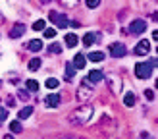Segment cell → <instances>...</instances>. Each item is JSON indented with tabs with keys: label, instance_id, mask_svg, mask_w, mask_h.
Masks as SVG:
<instances>
[{
	"label": "cell",
	"instance_id": "cell-1",
	"mask_svg": "<svg viewBox=\"0 0 158 139\" xmlns=\"http://www.w3.org/2000/svg\"><path fill=\"white\" fill-rule=\"evenodd\" d=\"M93 114H94L93 104H81L69 114V124H72V126H83V124H87L93 118Z\"/></svg>",
	"mask_w": 158,
	"mask_h": 139
},
{
	"label": "cell",
	"instance_id": "cell-2",
	"mask_svg": "<svg viewBox=\"0 0 158 139\" xmlns=\"http://www.w3.org/2000/svg\"><path fill=\"white\" fill-rule=\"evenodd\" d=\"M93 93H94L93 83L83 79L81 83H79V87H77V100H79V103H89L91 97H93Z\"/></svg>",
	"mask_w": 158,
	"mask_h": 139
},
{
	"label": "cell",
	"instance_id": "cell-3",
	"mask_svg": "<svg viewBox=\"0 0 158 139\" xmlns=\"http://www.w3.org/2000/svg\"><path fill=\"white\" fill-rule=\"evenodd\" d=\"M135 75L139 79H148L152 75V66L148 62H143V64H137L135 66Z\"/></svg>",
	"mask_w": 158,
	"mask_h": 139
},
{
	"label": "cell",
	"instance_id": "cell-4",
	"mask_svg": "<svg viewBox=\"0 0 158 139\" xmlns=\"http://www.w3.org/2000/svg\"><path fill=\"white\" fill-rule=\"evenodd\" d=\"M106 79H108V85H110V91H112L114 95H120V91H122V75L110 74Z\"/></svg>",
	"mask_w": 158,
	"mask_h": 139
},
{
	"label": "cell",
	"instance_id": "cell-5",
	"mask_svg": "<svg viewBox=\"0 0 158 139\" xmlns=\"http://www.w3.org/2000/svg\"><path fill=\"white\" fill-rule=\"evenodd\" d=\"M50 19L56 23V25L60 29H64V27H69V19L66 18L64 14H58V12H50Z\"/></svg>",
	"mask_w": 158,
	"mask_h": 139
},
{
	"label": "cell",
	"instance_id": "cell-6",
	"mask_svg": "<svg viewBox=\"0 0 158 139\" xmlns=\"http://www.w3.org/2000/svg\"><path fill=\"white\" fill-rule=\"evenodd\" d=\"M110 56H114V58L125 56V44L123 43H112L110 44Z\"/></svg>",
	"mask_w": 158,
	"mask_h": 139
},
{
	"label": "cell",
	"instance_id": "cell-7",
	"mask_svg": "<svg viewBox=\"0 0 158 139\" xmlns=\"http://www.w3.org/2000/svg\"><path fill=\"white\" fill-rule=\"evenodd\" d=\"M148 50H151V43L143 39V41H139L137 46H135V56H147Z\"/></svg>",
	"mask_w": 158,
	"mask_h": 139
},
{
	"label": "cell",
	"instance_id": "cell-8",
	"mask_svg": "<svg viewBox=\"0 0 158 139\" xmlns=\"http://www.w3.org/2000/svg\"><path fill=\"white\" fill-rule=\"evenodd\" d=\"M145 29H147V23H145L143 19H135V21H131V25H129V33H133V35H141Z\"/></svg>",
	"mask_w": 158,
	"mask_h": 139
},
{
	"label": "cell",
	"instance_id": "cell-9",
	"mask_svg": "<svg viewBox=\"0 0 158 139\" xmlns=\"http://www.w3.org/2000/svg\"><path fill=\"white\" fill-rule=\"evenodd\" d=\"M23 33H25V25H23V23H15V25L10 29V37L12 39H19Z\"/></svg>",
	"mask_w": 158,
	"mask_h": 139
},
{
	"label": "cell",
	"instance_id": "cell-10",
	"mask_svg": "<svg viewBox=\"0 0 158 139\" xmlns=\"http://www.w3.org/2000/svg\"><path fill=\"white\" fill-rule=\"evenodd\" d=\"M44 104L48 106V108H56L60 104V95H56V93H52V95H48L44 99Z\"/></svg>",
	"mask_w": 158,
	"mask_h": 139
},
{
	"label": "cell",
	"instance_id": "cell-11",
	"mask_svg": "<svg viewBox=\"0 0 158 139\" xmlns=\"http://www.w3.org/2000/svg\"><path fill=\"white\" fill-rule=\"evenodd\" d=\"M102 79H104V74H102L100 70H93V72L89 74V77H87V81H89V83H98Z\"/></svg>",
	"mask_w": 158,
	"mask_h": 139
},
{
	"label": "cell",
	"instance_id": "cell-12",
	"mask_svg": "<svg viewBox=\"0 0 158 139\" xmlns=\"http://www.w3.org/2000/svg\"><path fill=\"white\" fill-rule=\"evenodd\" d=\"M85 64H87L85 54H75V58H73V62H72V66H73V68H77V70H83V68H85Z\"/></svg>",
	"mask_w": 158,
	"mask_h": 139
},
{
	"label": "cell",
	"instance_id": "cell-13",
	"mask_svg": "<svg viewBox=\"0 0 158 139\" xmlns=\"http://www.w3.org/2000/svg\"><path fill=\"white\" fill-rule=\"evenodd\" d=\"M98 37H100V35H97V33H87V35L83 37V44H85V46H91L93 43H97Z\"/></svg>",
	"mask_w": 158,
	"mask_h": 139
},
{
	"label": "cell",
	"instance_id": "cell-14",
	"mask_svg": "<svg viewBox=\"0 0 158 139\" xmlns=\"http://www.w3.org/2000/svg\"><path fill=\"white\" fill-rule=\"evenodd\" d=\"M64 41H66V44L69 46V48H73V46L79 43V39H77V35H75V33H68Z\"/></svg>",
	"mask_w": 158,
	"mask_h": 139
},
{
	"label": "cell",
	"instance_id": "cell-15",
	"mask_svg": "<svg viewBox=\"0 0 158 139\" xmlns=\"http://www.w3.org/2000/svg\"><path fill=\"white\" fill-rule=\"evenodd\" d=\"M29 50H33V52H39V50H41L43 48V41H41V39H33V41H29Z\"/></svg>",
	"mask_w": 158,
	"mask_h": 139
},
{
	"label": "cell",
	"instance_id": "cell-16",
	"mask_svg": "<svg viewBox=\"0 0 158 139\" xmlns=\"http://www.w3.org/2000/svg\"><path fill=\"white\" fill-rule=\"evenodd\" d=\"M41 64H43V62H41V58H39V56L31 58L29 60V72H37V70L41 68Z\"/></svg>",
	"mask_w": 158,
	"mask_h": 139
},
{
	"label": "cell",
	"instance_id": "cell-17",
	"mask_svg": "<svg viewBox=\"0 0 158 139\" xmlns=\"http://www.w3.org/2000/svg\"><path fill=\"white\" fill-rule=\"evenodd\" d=\"M31 114H33V106H25V108H21V110H19L18 116H19V120H27Z\"/></svg>",
	"mask_w": 158,
	"mask_h": 139
},
{
	"label": "cell",
	"instance_id": "cell-18",
	"mask_svg": "<svg viewBox=\"0 0 158 139\" xmlns=\"http://www.w3.org/2000/svg\"><path fill=\"white\" fill-rule=\"evenodd\" d=\"M123 103H125V106H133L135 104V95H133V93H125Z\"/></svg>",
	"mask_w": 158,
	"mask_h": 139
},
{
	"label": "cell",
	"instance_id": "cell-19",
	"mask_svg": "<svg viewBox=\"0 0 158 139\" xmlns=\"http://www.w3.org/2000/svg\"><path fill=\"white\" fill-rule=\"evenodd\" d=\"M10 131H12V133H21V131H23L21 124H19L18 120H15V122H12V124H10Z\"/></svg>",
	"mask_w": 158,
	"mask_h": 139
},
{
	"label": "cell",
	"instance_id": "cell-20",
	"mask_svg": "<svg viewBox=\"0 0 158 139\" xmlns=\"http://www.w3.org/2000/svg\"><path fill=\"white\" fill-rule=\"evenodd\" d=\"M27 91H31V93L39 91V81H35V79H29V81H27Z\"/></svg>",
	"mask_w": 158,
	"mask_h": 139
},
{
	"label": "cell",
	"instance_id": "cell-21",
	"mask_svg": "<svg viewBox=\"0 0 158 139\" xmlns=\"http://www.w3.org/2000/svg\"><path fill=\"white\" fill-rule=\"evenodd\" d=\"M91 62H102V60H104V54H102V52H91Z\"/></svg>",
	"mask_w": 158,
	"mask_h": 139
},
{
	"label": "cell",
	"instance_id": "cell-22",
	"mask_svg": "<svg viewBox=\"0 0 158 139\" xmlns=\"http://www.w3.org/2000/svg\"><path fill=\"white\" fill-rule=\"evenodd\" d=\"M73 66H72V62H68V64H66V79H72V77H73Z\"/></svg>",
	"mask_w": 158,
	"mask_h": 139
},
{
	"label": "cell",
	"instance_id": "cell-23",
	"mask_svg": "<svg viewBox=\"0 0 158 139\" xmlns=\"http://www.w3.org/2000/svg\"><path fill=\"white\" fill-rule=\"evenodd\" d=\"M46 87H48V89H56L58 87V85H60V81L58 79H54V77H50V79H46Z\"/></svg>",
	"mask_w": 158,
	"mask_h": 139
},
{
	"label": "cell",
	"instance_id": "cell-24",
	"mask_svg": "<svg viewBox=\"0 0 158 139\" xmlns=\"http://www.w3.org/2000/svg\"><path fill=\"white\" fill-rule=\"evenodd\" d=\"M44 27H46V23H44V19H37V21L33 23V29H35V31H43Z\"/></svg>",
	"mask_w": 158,
	"mask_h": 139
},
{
	"label": "cell",
	"instance_id": "cell-25",
	"mask_svg": "<svg viewBox=\"0 0 158 139\" xmlns=\"http://www.w3.org/2000/svg\"><path fill=\"white\" fill-rule=\"evenodd\" d=\"M48 52H52V54H62V46L54 43V44H50V46H48Z\"/></svg>",
	"mask_w": 158,
	"mask_h": 139
},
{
	"label": "cell",
	"instance_id": "cell-26",
	"mask_svg": "<svg viewBox=\"0 0 158 139\" xmlns=\"http://www.w3.org/2000/svg\"><path fill=\"white\" fill-rule=\"evenodd\" d=\"M6 118H8V110H6L4 106H0V124H2Z\"/></svg>",
	"mask_w": 158,
	"mask_h": 139
},
{
	"label": "cell",
	"instance_id": "cell-27",
	"mask_svg": "<svg viewBox=\"0 0 158 139\" xmlns=\"http://www.w3.org/2000/svg\"><path fill=\"white\" fill-rule=\"evenodd\" d=\"M44 37L46 39H54V37H56V31H54V29H44Z\"/></svg>",
	"mask_w": 158,
	"mask_h": 139
},
{
	"label": "cell",
	"instance_id": "cell-28",
	"mask_svg": "<svg viewBox=\"0 0 158 139\" xmlns=\"http://www.w3.org/2000/svg\"><path fill=\"white\" fill-rule=\"evenodd\" d=\"M139 137H141V139H154L151 133H148V131H141V133H139Z\"/></svg>",
	"mask_w": 158,
	"mask_h": 139
},
{
	"label": "cell",
	"instance_id": "cell-29",
	"mask_svg": "<svg viewBox=\"0 0 158 139\" xmlns=\"http://www.w3.org/2000/svg\"><path fill=\"white\" fill-rule=\"evenodd\" d=\"M98 0H89V2H87V6H89V8H98Z\"/></svg>",
	"mask_w": 158,
	"mask_h": 139
},
{
	"label": "cell",
	"instance_id": "cell-30",
	"mask_svg": "<svg viewBox=\"0 0 158 139\" xmlns=\"http://www.w3.org/2000/svg\"><path fill=\"white\" fill-rule=\"evenodd\" d=\"M145 97L148 100H154V91H145Z\"/></svg>",
	"mask_w": 158,
	"mask_h": 139
},
{
	"label": "cell",
	"instance_id": "cell-31",
	"mask_svg": "<svg viewBox=\"0 0 158 139\" xmlns=\"http://www.w3.org/2000/svg\"><path fill=\"white\" fill-rule=\"evenodd\" d=\"M62 6H66V8H73V6H77V0H75V2H62Z\"/></svg>",
	"mask_w": 158,
	"mask_h": 139
},
{
	"label": "cell",
	"instance_id": "cell-32",
	"mask_svg": "<svg viewBox=\"0 0 158 139\" xmlns=\"http://www.w3.org/2000/svg\"><path fill=\"white\" fill-rule=\"evenodd\" d=\"M18 97H19V99H23V100H25V99H27V93L19 89V91H18Z\"/></svg>",
	"mask_w": 158,
	"mask_h": 139
},
{
	"label": "cell",
	"instance_id": "cell-33",
	"mask_svg": "<svg viewBox=\"0 0 158 139\" xmlns=\"http://www.w3.org/2000/svg\"><path fill=\"white\" fill-rule=\"evenodd\" d=\"M8 106H15V99H12V97L8 99Z\"/></svg>",
	"mask_w": 158,
	"mask_h": 139
},
{
	"label": "cell",
	"instance_id": "cell-34",
	"mask_svg": "<svg viewBox=\"0 0 158 139\" xmlns=\"http://www.w3.org/2000/svg\"><path fill=\"white\" fill-rule=\"evenodd\" d=\"M60 139H81V137H72V135H64V137H60Z\"/></svg>",
	"mask_w": 158,
	"mask_h": 139
},
{
	"label": "cell",
	"instance_id": "cell-35",
	"mask_svg": "<svg viewBox=\"0 0 158 139\" xmlns=\"http://www.w3.org/2000/svg\"><path fill=\"white\" fill-rule=\"evenodd\" d=\"M4 21V15H2V12H0V23H2Z\"/></svg>",
	"mask_w": 158,
	"mask_h": 139
},
{
	"label": "cell",
	"instance_id": "cell-36",
	"mask_svg": "<svg viewBox=\"0 0 158 139\" xmlns=\"http://www.w3.org/2000/svg\"><path fill=\"white\" fill-rule=\"evenodd\" d=\"M4 139H14V137H12V135H6V137H4Z\"/></svg>",
	"mask_w": 158,
	"mask_h": 139
},
{
	"label": "cell",
	"instance_id": "cell-37",
	"mask_svg": "<svg viewBox=\"0 0 158 139\" xmlns=\"http://www.w3.org/2000/svg\"><path fill=\"white\" fill-rule=\"evenodd\" d=\"M0 83H2V81H0Z\"/></svg>",
	"mask_w": 158,
	"mask_h": 139
}]
</instances>
